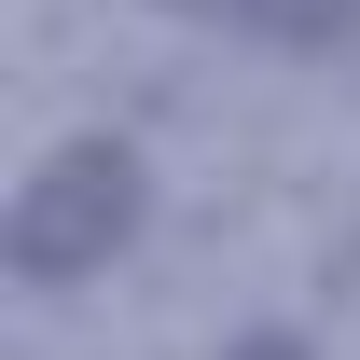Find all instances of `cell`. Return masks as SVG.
Segmentation results:
<instances>
[{
  "mask_svg": "<svg viewBox=\"0 0 360 360\" xmlns=\"http://www.w3.org/2000/svg\"><path fill=\"white\" fill-rule=\"evenodd\" d=\"M139 222H153V167H139V139H56L42 180H28L14 222H0V264L28 277V291H70V277H97Z\"/></svg>",
  "mask_w": 360,
  "mask_h": 360,
  "instance_id": "obj_1",
  "label": "cell"
},
{
  "mask_svg": "<svg viewBox=\"0 0 360 360\" xmlns=\"http://www.w3.org/2000/svg\"><path fill=\"white\" fill-rule=\"evenodd\" d=\"M222 360H319V347H305V333H236Z\"/></svg>",
  "mask_w": 360,
  "mask_h": 360,
  "instance_id": "obj_3",
  "label": "cell"
},
{
  "mask_svg": "<svg viewBox=\"0 0 360 360\" xmlns=\"http://www.w3.org/2000/svg\"><path fill=\"white\" fill-rule=\"evenodd\" d=\"M167 14L236 28V42H291V56H319V42H347V28H360V0H167Z\"/></svg>",
  "mask_w": 360,
  "mask_h": 360,
  "instance_id": "obj_2",
  "label": "cell"
}]
</instances>
